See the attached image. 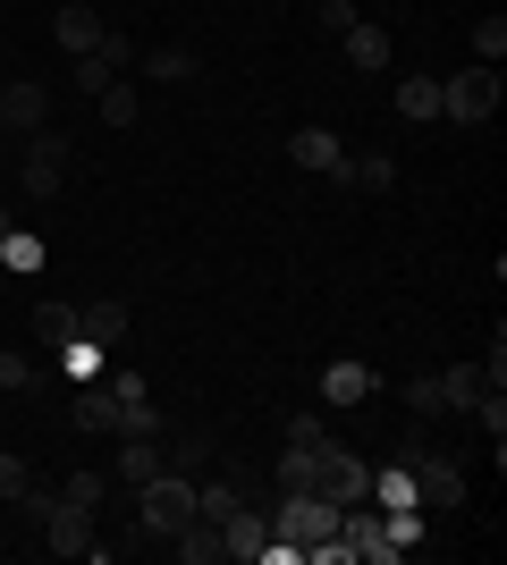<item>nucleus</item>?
Segmentation results:
<instances>
[{"label":"nucleus","mask_w":507,"mask_h":565,"mask_svg":"<svg viewBox=\"0 0 507 565\" xmlns=\"http://www.w3.org/2000/svg\"><path fill=\"white\" fill-rule=\"evenodd\" d=\"M271 548V515H254V507H237V515L220 523V557H237V565H254Z\"/></svg>","instance_id":"nucleus-10"},{"label":"nucleus","mask_w":507,"mask_h":565,"mask_svg":"<svg viewBox=\"0 0 507 565\" xmlns=\"http://www.w3.org/2000/svg\"><path fill=\"white\" fill-rule=\"evenodd\" d=\"M288 161L305 169V178H338V186H347V152H338L330 127H296V136H288Z\"/></svg>","instance_id":"nucleus-8"},{"label":"nucleus","mask_w":507,"mask_h":565,"mask_svg":"<svg viewBox=\"0 0 507 565\" xmlns=\"http://www.w3.org/2000/svg\"><path fill=\"white\" fill-rule=\"evenodd\" d=\"M51 43L68 51V60H85V51L102 43V18H94V9H85V0H68V9L51 18Z\"/></svg>","instance_id":"nucleus-12"},{"label":"nucleus","mask_w":507,"mask_h":565,"mask_svg":"<svg viewBox=\"0 0 507 565\" xmlns=\"http://www.w3.org/2000/svg\"><path fill=\"white\" fill-rule=\"evenodd\" d=\"M60 498H68V507H85V515H94L102 498H110V472H68V490H60Z\"/></svg>","instance_id":"nucleus-30"},{"label":"nucleus","mask_w":507,"mask_h":565,"mask_svg":"<svg viewBox=\"0 0 507 565\" xmlns=\"http://www.w3.org/2000/svg\"><path fill=\"white\" fill-rule=\"evenodd\" d=\"M169 548H178L187 565H220V523H203V515H194L187 532H169Z\"/></svg>","instance_id":"nucleus-20"},{"label":"nucleus","mask_w":507,"mask_h":565,"mask_svg":"<svg viewBox=\"0 0 507 565\" xmlns=\"http://www.w3.org/2000/svg\"><path fill=\"white\" fill-rule=\"evenodd\" d=\"M43 363H34V354H18V347H0V388H43Z\"/></svg>","instance_id":"nucleus-29"},{"label":"nucleus","mask_w":507,"mask_h":565,"mask_svg":"<svg viewBox=\"0 0 507 565\" xmlns=\"http://www.w3.org/2000/svg\"><path fill=\"white\" fill-rule=\"evenodd\" d=\"M76 338H94V347H119V338H127V305H119V296L85 305V312H76Z\"/></svg>","instance_id":"nucleus-16"},{"label":"nucleus","mask_w":507,"mask_h":565,"mask_svg":"<svg viewBox=\"0 0 507 565\" xmlns=\"http://www.w3.org/2000/svg\"><path fill=\"white\" fill-rule=\"evenodd\" d=\"M414 498H432V507H465L457 465H448V456H423V465H414Z\"/></svg>","instance_id":"nucleus-13"},{"label":"nucleus","mask_w":507,"mask_h":565,"mask_svg":"<svg viewBox=\"0 0 507 565\" xmlns=\"http://www.w3.org/2000/svg\"><path fill=\"white\" fill-rule=\"evenodd\" d=\"M34 523H43V548H51V557H94V515L68 507L60 490L43 498V515H34Z\"/></svg>","instance_id":"nucleus-6"},{"label":"nucleus","mask_w":507,"mask_h":565,"mask_svg":"<svg viewBox=\"0 0 507 565\" xmlns=\"http://www.w3.org/2000/svg\"><path fill=\"white\" fill-rule=\"evenodd\" d=\"M347 186L389 194V186H398V161H389V152H363V161H347Z\"/></svg>","instance_id":"nucleus-22"},{"label":"nucleus","mask_w":507,"mask_h":565,"mask_svg":"<svg viewBox=\"0 0 507 565\" xmlns=\"http://www.w3.org/2000/svg\"><path fill=\"white\" fill-rule=\"evenodd\" d=\"M474 60H483V68H499V60H507V18H499V9L474 18Z\"/></svg>","instance_id":"nucleus-28"},{"label":"nucleus","mask_w":507,"mask_h":565,"mask_svg":"<svg viewBox=\"0 0 507 565\" xmlns=\"http://www.w3.org/2000/svg\"><path fill=\"white\" fill-rule=\"evenodd\" d=\"M25 338H34L43 354H60L76 338V305H34V312H25Z\"/></svg>","instance_id":"nucleus-14"},{"label":"nucleus","mask_w":507,"mask_h":565,"mask_svg":"<svg viewBox=\"0 0 507 565\" xmlns=\"http://www.w3.org/2000/svg\"><path fill=\"white\" fill-rule=\"evenodd\" d=\"M0 118H9V136H34V127H51V94L34 85V76H0Z\"/></svg>","instance_id":"nucleus-7"},{"label":"nucleus","mask_w":507,"mask_h":565,"mask_svg":"<svg viewBox=\"0 0 507 565\" xmlns=\"http://www.w3.org/2000/svg\"><path fill=\"white\" fill-rule=\"evenodd\" d=\"M0 262H9L18 279H25V270H43V236H34V228H9V236H0Z\"/></svg>","instance_id":"nucleus-26"},{"label":"nucleus","mask_w":507,"mask_h":565,"mask_svg":"<svg viewBox=\"0 0 507 565\" xmlns=\"http://www.w3.org/2000/svg\"><path fill=\"white\" fill-rule=\"evenodd\" d=\"M237 507H245V490H237V481H212V490H194V515H203V523H229Z\"/></svg>","instance_id":"nucleus-27"},{"label":"nucleus","mask_w":507,"mask_h":565,"mask_svg":"<svg viewBox=\"0 0 507 565\" xmlns=\"http://www.w3.org/2000/svg\"><path fill=\"white\" fill-rule=\"evenodd\" d=\"M51 363H60V372H68V380H102V372H110V363H102V347H94V338H68V347L51 354Z\"/></svg>","instance_id":"nucleus-24"},{"label":"nucleus","mask_w":507,"mask_h":565,"mask_svg":"<svg viewBox=\"0 0 507 565\" xmlns=\"http://www.w3.org/2000/svg\"><path fill=\"white\" fill-rule=\"evenodd\" d=\"M145 68H152V85H187V76H194V60H187L178 43H169V51H152Z\"/></svg>","instance_id":"nucleus-32"},{"label":"nucleus","mask_w":507,"mask_h":565,"mask_svg":"<svg viewBox=\"0 0 507 565\" xmlns=\"http://www.w3.org/2000/svg\"><path fill=\"white\" fill-rule=\"evenodd\" d=\"M490 388H499V380H490L483 363H448V372H440V405H448V414H457V405L474 414V405H483Z\"/></svg>","instance_id":"nucleus-11"},{"label":"nucleus","mask_w":507,"mask_h":565,"mask_svg":"<svg viewBox=\"0 0 507 565\" xmlns=\"http://www.w3.org/2000/svg\"><path fill=\"white\" fill-rule=\"evenodd\" d=\"M0 498H25V456H0Z\"/></svg>","instance_id":"nucleus-35"},{"label":"nucleus","mask_w":507,"mask_h":565,"mask_svg":"<svg viewBox=\"0 0 507 565\" xmlns=\"http://www.w3.org/2000/svg\"><path fill=\"white\" fill-rule=\"evenodd\" d=\"M110 439H161V405H152V388H145V397H119Z\"/></svg>","instance_id":"nucleus-17"},{"label":"nucleus","mask_w":507,"mask_h":565,"mask_svg":"<svg viewBox=\"0 0 507 565\" xmlns=\"http://www.w3.org/2000/svg\"><path fill=\"white\" fill-rule=\"evenodd\" d=\"M338 43H347V60H356V76H372V68H389V34L372 18H356L347 25V34H338Z\"/></svg>","instance_id":"nucleus-15"},{"label":"nucleus","mask_w":507,"mask_h":565,"mask_svg":"<svg viewBox=\"0 0 507 565\" xmlns=\"http://www.w3.org/2000/svg\"><path fill=\"white\" fill-rule=\"evenodd\" d=\"M372 507H381V515H398V507H423V498H414V465L381 472V481H372Z\"/></svg>","instance_id":"nucleus-23"},{"label":"nucleus","mask_w":507,"mask_h":565,"mask_svg":"<svg viewBox=\"0 0 507 565\" xmlns=\"http://www.w3.org/2000/svg\"><path fill=\"white\" fill-rule=\"evenodd\" d=\"M152 472H161V448H152V439H119V481H127V490L152 481Z\"/></svg>","instance_id":"nucleus-25"},{"label":"nucleus","mask_w":507,"mask_h":565,"mask_svg":"<svg viewBox=\"0 0 507 565\" xmlns=\"http://www.w3.org/2000/svg\"><path fill=\"white\" fill-rule=\"evenodd\" d=\"M330 532H338V507H330V498H305V490H288V498H279V515H271V541H296V548L330 541Z\"/></svg>","instance_id":"nucleus-5"},{"label":"nucleus","mask_w":507,"mask_h":565,"mask_svg":"<svg viewBox=\"0 0 507 565\" xmlns=\"http://www.w3.org/2000/svg\"><path fill=\"white\" fill-rule=\"evenodd\" d=\"M321 397L330 405H363L372 397V372H363V363H330V372H321Z\"/></svg>","instance_id":"nucleus-19"},{"label":"nucleus","mask_w":507,"mask_h":565,"mask_svg":"<svg viewBox=\"0 0 507 565\" xmlns=\"http://www.w3.org/2000/svg\"><path fill=\"white\" fill-rule=\"evenodd\" d=\"M94 102H102V127H136V118H145V94H136L127 76H110Z\"/></svg>","instance_id":"nucleus-18"},{"label":"nucleus","mask_w":507,"mask_h":565,"mask_svg":"<svg viewBox=\"0 0 507 565\" xmlns=\"http://www.w3.org/2000/svg\"><path fill=\"white\" fill-rule=\"evenodd\" d=\"M18 186H25V203H51V194L68 186V136L34 127V136H25V152H18Z\"/></svg>","instance_id":"nucleus-3"},{"label":"nucleus","mask_w":507,"mask_h":565,"mask_svg":"<svg viewBox=\"0 0 507 565\" xmlns=\"http://www.w3.org/2000/svg\"><path fill=\"white\" fill-rule=\"evenodd\" d=\"M76 430H85V439H110V423H119V388H110V372L102 380H76Z\"/></svg>","instance_id":"nucleus-9"},{"label":"nucleus","mask_w":507,"mask_h":565,"mask_svg":"<svg viewBox=\"0 0 507 565\" xmlns=\"http://www.w3.org/2000/svg\"><path fill=\"white\" fill-rule=\"evenodd\" d=\"M136 523H145L152 541H169V532H187L194 523V481L187 472H152V481H136Z\"/></svg>","instance_id":"nucleus-2"},{"label":"nucleus","mask_w":507,"mask_h":565,"mask_svg":"<svg viewBox=\"0 0 507 565\" xmlns=\"http://www.w3.org/2000/svg\"><path fill=\"white\" fill-rule=\"evenodd\" d=\"M85 60H102V68L119 76V68H136V43H127V34H110V25H102V43L85 51Z\"/></svg>","instance_id":"nucleus-31"},{"label":"nucleus","mask_w":507,"mask_h":565,"mask_svg":"<svg viewBox=\"0 0 507 565\" xmlns=\"http://www.w3.org/2000/svg\"><path fill=\"white\" fill-rule=\"evenodd\" d=\"M305 498H330L338 515H347V507H363V498H372V472L356 465V448L321 439V448H314V465H305Z\"/></svg>","instance_id":"nucleus-1"},{"label":"nucleus","mask_w":507,"mask_h":565,"mask_svg":"<svg viewBox=\"0 0 507 565\" xmlns=\"http://www.w3.org/2000/svg\"><path fill=\"white\" fill-rule=\"evenodd\" d=\"M406 414H448V405H440V380H423V372L406 380Z\"/></svg>","instance_id":"nucleus-33"},{"label":"nucleus","mask_w":507,"mask_h":565,"mask_svg":"<svg viewBox=\"0 0 507 565\" xmlns=\"http://www.w3.org/2000/svg\"><path fill=\"white\" fill-rule=\"evenodd\" d=\"M0 143H9V118H0Z\"/></svg>","instance_id":"nucleus-36"},{"label":"nucleus","mask_w":507,"mask_h":565,"mask_svg":"<svg viewBox=\"0 0 507 565\" xmlns=\"http://www.w3.org/2000/svg\"><path fill=\"white\" fill-rule=\"evenodd\" d=\"M398 118H414V127H432V118H440V85H432V76H406V85H398Z\"/></svg>","instance_id":"nucleus-21"},{"label":"nucleus","mask_w":507,"mask_h":565,"mask_svg":"<svg viewBox=\"0 0 507 565\" xmlns=\"http://www.w3.org/2000/svg\"><path fill=\"white\" fill-rule=\"evenodd\" d=\"M490 110H499V68H457L440 85V118L448 127H490Z\"/></svg>","instance_id":"nucleus-4"},{"label":"nucleus","mask_w":507,"mask_h":565,"mask_svg":"<svg viewBox=\"0 0 507 565\" xmlns=\"http://www.w3.org/2000/svg\"><path fill=\"white\" fill-rule=\"evenodd\" d=\"M321 439H330L321 414H288V448H321Z\"/></svg>","instance_id":"nucleus-34"}]
</instances>
